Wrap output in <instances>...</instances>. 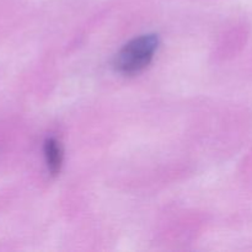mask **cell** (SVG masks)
I'll return each instance as SVG.
<instances>
[{"label":"cell","instance_id":"obj_1","mask_svg":"<svg viewBox=\"0 0 252 252\" xmlns=\"http://www.w3.org/2000/svg\"><path fill=\"white\" fill-rule=\"evenodd\" d=\"M159 46L157 34H144L128 42L117 54L115 66L125 75L139 73L152 62Z\"/></svg>","mask_w":252,"mask_h":252},{"label":"cell","instance_id":"obj_2","mask_svg":"<svg viewBox=\"0 0 252 252\" xmlns=\"http://www.w3.org/2000/svg\"><path fill=\"white\" fill-rule=\"evenodd\" d=\"M44 155H46L47 166H48L49 172L53 176L59 174L62 166V160H63V155H62V149L59 143L53 138H49L44 143Z\"/></svg>","mask_w":252,"mask_h":252}]
</instances>
